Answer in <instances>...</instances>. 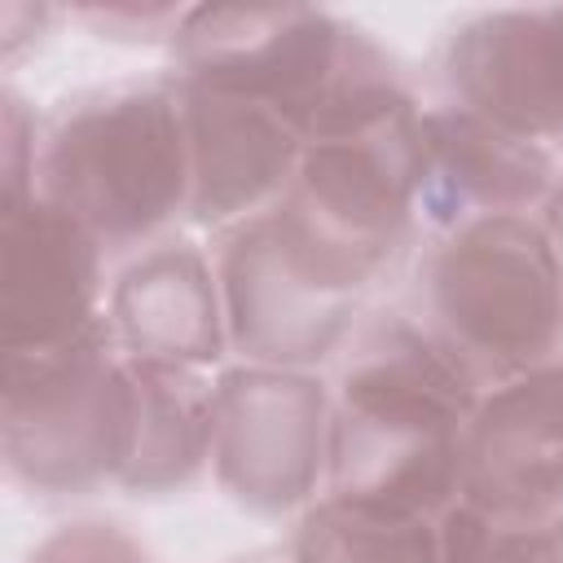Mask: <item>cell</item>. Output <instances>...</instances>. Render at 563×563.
Segmentation results:
<instances>
[{
	"label": "cell",
	"mask_w": 563,
	"mask_h": 563,
	"mask_svg": "<svg viewBox=\"0 0 563 563\" xmlns=\"http://www.w3.org/2000/svg\"><path fill=\"white\" fill-rule=\"evenodd\" d=\"M484 383L413 317H378L352 334L330 387L321 497L440 519L462 501V431Z\"/></svg>",
	"instance_id": "cell-1"
},
{
	"label": "cell",
	"mask_w": 563,
	"mask_h": 563,
	"mask_svg": "<svg viewBox=\"0 0 563 563\" xmlns=\"http://www.w3.org/2000/svg\"><path fill=\"white\" fill-rule=\"evenodd\" d=\"M172 62L185 84L277 110L303 145L413 97L365 26L312 4H189Z\"/></svg>",
	"instance_id": "cell-2"
},
{
	"label": "cell",
	"mask_w": 563,
	"mask_h": 563,
	"mask_svg": "<svg viewBox=\"0 0 563 563\" xmlns=\"http://www.w3.org/2000/svg\"><path fill=\"white\" fill-rule=\"evenodd\" d=\"M35 194L106 251L145 246L189 216V136L176 84L97 88L44 128Z\"/></svg>",
	"instance_id": "cell-3"
},
{
	"label": "cell",
	"mask_w": 563,
	"mask_h": 563,
	"mask_svg": "<svg viewBox=\"0 0 563 563\" xmlns=\"http://www.w3.org/2000/svg\"><path fill=\"white\" fill-rule=\"evenodd\" d=\"M418 185L422 106L405 97L361 128L308 141L268 216L312 273L365 299L422 224Z\"/></svg>",
	"instance_id": "cell-4"
},
{
	"label": "cell",
	"mask_w": 563,
	"mask_h": 563,
	"mask_svg": "<svg viewBox=\"0 0 563 563\" xmlns=\"http://www.w3.org/2000/svg\"><path fill=\"white\" fill-rule=\"evenodd\" d=\"M431 334L484 383L563 356V277L537 216H488L435 238L422 264Z\"/></svg>",
	"instance_id": "cell-5"
},
{
	"label": "cell",
	"mask_w": 563,
	"mask_h": 563,
	"mask_svg": "<svg viewBox=\"0 0 563 563\" xmlns=\"http://www.w3.org/2000/svg\"><path fill=\"white\" fill-rule=\"evenodd\" d=\"M123 444V352L101 317L92 330L4 352L0 457L13 484L48 497L114 484Z\"/></svg>",
	"instance_id": "cell-6"
},
{
	"label": "cell",
	"mask_w": 563,
	"mask_h": 563,
	"mask_svg": "<svg viewBox=\"0 0 563 563\" xmlns=\"http://www.w3.org/2000/svg\"><path fill=\"white\" fill-rule=\"evenodd\" d=\"M330 387L312 369L224 365L211 378V475L251 515L308 510L325 484Z\"/></svg>",
	"instance_id": "cell-7"
},
{
	"label": "cell",
	"mask_w": 563,
	"mask_h": 563,
	"mask_svg": "<svg viewBox=\"0 0 563 563\" xmlns=\"http://www.w3.org/2000/svg\"><path fill=\"white\" fill-rule=\"evenodd\" d=\"M229 352L246 365L312 369L330 361L361 317V295L330 286L277 233L273 216H255L224 233L216 255Z\"/></svg>",
	"instance_id": "cell-8"
},
{
	"label": "cell",
	"mask_w": 563,
	"mask_h": 563,
	"mask_svg": "<svg viewBox=\"0 0 563 563\" xmlns=\"http://www.w3.org/2000/svg\"><path fill=\"white\" fill-rule=\"evenodd\" d=\"M462 501L501 523L563 515V356L484 387L462 431Z\"/></svg>",
	"instance_id": "cell-9"
},
{
	"label": "cell",
	"mask_w": 563,
	"mask_h": 563,
	"mask_svg": "<svg viewBox=\"0 0 563 563\" xmlns=\"http://www.w3.org/2000/svg\"><path fill=\"white\" fill-rule=\"evenodd\" d=\"M106 246L48 198L0 207V347H57L106 317Z\"/></svg>",
	"instance_id": "cell-10"
},
{
	"label": "cell",
	"mask_w": 563,
	"mask_h": 563,
	"mask_svg": "<svg viewBox=\"0 0 563 563\" xmlns=\"http://www.w3.org/2000/svg\"><path fill=\"white\" fill-rule=\"evenodd\" d=\"M440 70L457 106L537 145H563V4L484 9L457 22Z\"/></svg>",
	"instance_id": "cell-11"
},
{
	"label": "cell",
	"mask_w": 563,
	"mask_h": 563,
	"mask_svg": "<svg viewBox=\"0 0 563 563\" xmlns=\"http://www.w3.org/2000/svg\"><path fill=\"white\" fill-rule=\"evenodd\" d=\"M559 180L563 167L550 145H537L457 101L422 110L418 220L435 233L488 216H537Z\"/></svg>",
	"instance_id": "cell-12"
},
{
	"label": "cell",
	"mask_w": 563,
	"mask_h": 563,
	"mask_svg": "<svg viewBox=\"0 0 563 563\" xmlns=\"http://www.w3.org/2000/svg\"><path fill=\"white\" fill-rule=\"evenodd\" d=\"M189 136V220L229 233L282 202L303 136L268 106L176 79Z\"/></svg>",
	"instance_id": "cell-13"
},
{
	"label": "cell",
	"mask_w": 563,
	"mask_h": 563,
	"mask_svg": "<svg viewBox=\"0 0 563 563\" xmlns=\"http://www.w3.org/2000/svg\"><path fill=\"white\" fill-rule=\"evenodd\" d=\"M106 321L123 356L180 365V369H224L229 325L216 264L194 242H154L110 282Z\"/></svg>",
	"instance_id": "cell-14"
},
{
	"label": "cell",
	"mask_w": 563,
	"mask_h": 563,
	"mask_svg": "<svg viewBox=\"0 0 563 563\" xmlns=\"http://www.w3.org/2000/svg\"><path fill=\"white\" fill-rule=\"evenodd\" d=\"M211 466V374L123 356V444L114 484L132 497L189 488Z\"/></svg>",
	"instance_id": "cell-15"
},
{
	"label": "cell",
	"mask_w": 563,
	"mask_h": 563,
	"mask_svg": "<svg viewBox=\"0 0 563 563\" xmlns=\"http://www.w3.org/2000/svg\"><path fill=\"white\" fill-rule=\"evenodd\" d=\"M290 563H444L440 519L383 515L317 497L295 528Z\"/></svg>",
	"instance_id": "cell-16"
},
{
	"label": "cell",
	"mask_w": 563,
	"mask_h": 563,
	"mask_svg": "<svg viewBox=\"0 0 563 563\" xmlns=\"http://www.w3.org/2000/svg\"><path fill=\"white\" fill-rule=\"evenodd\" d=\"M444 563H563V515L537 523H501L466 501L440 515Z\"/></svg>",
	"instance_id": "cell-17"
},
{
	"label": "cell",
	"mask_w": 563,
	"mask_h": 563,
	"mask_svg": "<svg viewBox=\"0 0 563 563\" xmlns=\"http://www.w3.org/2000/svg\"><path fill=\"white\" fill-rule=\"evenodd\" d=\"M22 563H154V554L114 519H75L40 537Z\"/></svg>",
	"instance_id": "cell-18"
},
{
	"label": "cell",
	"mask_w": 563,
	"mask_h": 563,
	"mask_svg": "<svg viewBox=\"0 0 563 563\" xmlns=\"http://www.w3.org/2000/svg\"><path fill=\"white\" fill-rule=\"evenodd\" d=\"M40 145H44L40 114L31 110V101L18 88H4L0 92V185H4L0 207L35 194Z\"/></svg>",
	"instance_id": "cell-19"
},
{
	"label": "cell",
	"mask_w": 563,
	"mask_h": 563,
	"mask_svg": "<svg viewBox=\"0 0 563 563\" xmlns=\"http://www.w3.org/2000/svg\"><path fill=\"white\" fill-rule=\"evenodd\" d=\"M189 4H79L70 9L75 22H84L97 40L110 44H167L176 40Z\"/></svg>",
	"instance_id": "cell-20"
},
{
	"label": "cell",
	"mask_w": 563,
	"mask_h": 563,
	"mask_svg": "<svg viewBox=\"0 0 563 563\" xmlns=\"http://www.w3.org/2000/svg\"><path fill=\"white\" fill-rule=\"evenodd\" d=\"M537 220H541V229H545V238H550V251H554L559 277H563V180L554 185V194L545 198V207L537 211Z\"/></svg>",
	"instance_id": "cell-21"
},
{
	"label": "cell",
	"mask_w": 563,
	"mask_h": 563,
	"mask_svg": "<svg viewBox=\"0 0 563 563\" xmlns=\"http://www.w3.org/2000/svg\"><path fill=\"white\" fill-rule=\"evenodd\" d=\"M251 563H264V559H251Z\"/></svg>",
	"instance_id": "cell-22"
}]
</instances>
